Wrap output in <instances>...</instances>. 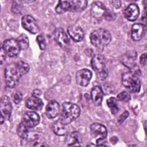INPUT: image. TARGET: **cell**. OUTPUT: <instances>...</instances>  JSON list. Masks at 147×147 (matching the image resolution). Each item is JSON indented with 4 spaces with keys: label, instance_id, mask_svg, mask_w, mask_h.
Masks as SVG:
<instances>
[{
    "label": "cell",
    "instance_id": "1",
    "mask_svg": "<svg viewBox=\"0 0 147 147\" xmlns=\"http://www.w3.org/2000/svg\"><path fill=\"white\" fill-rule=\"evenodd\" d=\"M141 71L136 65L130 68L129 71L125 72L122 76V83L130 92H138L141 88L140 76Z\"/></svg>",
    "mask_w": 147,
    "mask_h": 147
},
{
    "label": "cell",
    "instance_id": "2",
    "mask_svg": "<svg viewBox=\"0 0 147 147\" xmlns=\"http://www.w3.org/2000/svg\"><path fill=\"white\" fill-rule=\"evenodd\" d=\"M80 109L77 105L71 102L63 103L59 119L64 125H68L79 117Z\"/></svg>",
    "mask_w": 147,
    "mask_h": 147
},
{
    "label": "cell",
    "instance_id": "3",
    "mask_svg": "<svg viewBox=\"0 0 147 147\" xmlns=\"http://www.w3.org/2000/svg\"><path fill=\"white\" fill-rule=\"evenodd\" d=\"M87 6V1H60L55 10L58 14H63L66 11L80 12L84 10Z\"/></svg>",
    "mask_w": 147,
    "mask_h": 147
},
{
    "label": "cell",
    "instance_id": "4",
    "mask_svg": "<svg viewBox=\"0 0 147 147\" xmlns=\"http://www.w3.org/2000/svg\"><path fill=\"white\" fill-rule=\"evenodd\" d=\"M90 39L91 43L94 47L99 49H103L110 42L111 36L107 30L100 28L91 33Z\"/></svg>",
    "mask_w": 147,
    "mask_h": 147
},
{
    "label": "cell",
    "instance_id": "5",
    "mask_svg": "<svg viewBox=\"0 0 147 147\" xmlns=\"http://www.w3.org/2000/svg\"><path fill=\"white\" fill-rule=\"evenodd\" d=\"M21 76L16 63L8 64L5 69V79L6 84L10 88L15 87L18 83Z\"/></svg>",
    "mask_w": 147,
    "mask_h": 147
},
{
    "label": "cell",
    "instance_id": "6",
    "mask_svg": "<svg viewBox=\"0 0 147 147\" xmlns=\"http://www.w3.org/2000/svg\"><path fill=\"white\" fill-rule=\"evenodd\" d=\"M91 67L97 73L98 78L100 80L105 79L108 75L107 69L106 67V59L100 54L94 55L91 60Z\"/></svg>",
    "mask_w": 147,
    "mask_h": 147
},
{
    "label": "cell",
    "instance_id": "7",
    "mask_svg": "<svg viewBox=\"0 0 147 147\" xmlns=\"http://www.w3.org/2000/svg\"><path fill=\"white\" fill-rule=\"evenodd\" d=\"M2 49L9 57H14L19 54L21 49L16 39L10 38L3 42Z\"/></svg>",
    "mask_w": 147,
    "mask_h": 147
},
{
    "label": "cell",
    "instance_id": "8",
    "mask_svg": "<svg viewBox=\"0 0 147 147\" xmlns=\"http://www.w3.org/2000/svg\"><path fill=\"white\" fill-rule=\"evenodd\" d=\"M21 22L22 27L30 33L36 34L39 32L40 28L32 16L30 15L24 16L22 18Z\"/></svg>",
    "mask_w": 147,
    "mask_h": 147
},
{
    "label": "cell",
    "instance_id": "9",
    "mask_svg": "<svg viewBox=\"0 0 147 147\" xmlns=\"http://www.w3.org/2000/svg\"><path fill=\"white\" fill-rule=\"evenodd\" d=\"M54 38L56 42L64 49H68L69 46L70 40L63 28H59L56 29L54 33Z\"/></svg>",
    "mask_w": 147,
    "mask_h": 147
},
{
    "label": "cell",
    "instance_id": "10",
    "mask_svg": "<svg viewBox=\"0 0 147 147\" xmlns=\"http://www.w3.org/2000/svg\"><path fill=\"white\" fill-rule=\"evenodd\" d=\"M40 121V117L37 113L28 111L23 115L22 122L28 127L32 128L38 125Z\"/></svg>",
    "mask_w": 147,
    "mask_h": 147
},
{
    "label": "cell",
    "instance_id": "11",
    "mask_svg": "<svg viewBox=\"0 0 147 147\" xmlns=\"http://www.w3.org/2000/svg\"><path fill=\"white\" fill-rule=\"evenodd\" d=\"M107 9L103 3L98 1L94 2L91 7V14L95 19L101 20L104 18Z\"/></svg>",
    "mask_w": 147,
    "mask_h": 147
},
{
    "label": "cell",
    "instance_id": "12",
    "mask_svg": "<svg viewBox=\"0 0 147 147\" xmlns=\"http://www.w3.org/2000/svg\"><path fill=\"white\" fill-rule=\"evenodd\" d=\"M0 110L1 115L4 117L5 119L9 120L12 111V105L9 98L6 95L2 96L1 99Z\"/></svg>",
    "mask_w": 147,
    "mask_h": 147
},
{
    "label": "cell",
    "instance_id": "13",
    "mask_svg": "<svg viewBox=\"0 0 147 147\" xmlns=\"http://www.w3.org/2000/svg\"><path fill=\"white\" fill-rule=\"evenodd\" d=\"M92 75V72L90 70L86 68L82 69L76 72V83L82 86H87L90 83Z\"/></svg>",
    "mask_w": 147,
    "mask_h": 147
},
{
    "label": "cell",
    "instance_id": "14",
    "mask_svg": "<svg viewBox=\"0 0 147 147\" xmlns=\"http://www.w3.org/2000/svg\"><path fill=\"white\" fill-rule=\"evenodd\" d=\"M140 14V9L138 6L135 3H130L125 9L123 16L127 20L130 21H136Z\"/></svg>",
    "mask_w": 147,
    "mask_h": 147
},
{
    "label": "cell",
    "instance_id": "15",
    "mask_svg": "<svg viewBox=\"0 0 147 147\" xmlns=\"http://www.w3.org/2000/svg\"><path fill=\"white\" fill-rule=\"evenodd\" d=\"M146 31V26L143 24L137 23L132 25L131 29V36L134 41H140L144 36Z\"/></svg>",
    "mask_w": 147,
    "mask_h": 147
},
{
    "label": "cell",
    "instance_id": "16",
    "mask_svg": "<svg viewBox=\"0 0 147 147\" xmlns=\"http://www.w3.org/2000/svg\"><path fill=\"white\" fill-rule=\"evenodd\" d=\"M137 58V52L135 51H128L121 57V63L129 69L134 67Z\"/></svg>",
    "mask_w": 147,
    "mask_h": 147
},
{
    "label": "cell",
    "instance_id": "17",
    "mask_svg": "<svg viewBox=\"0 0 147 147\" xmlns=\"http://www.w3.org/2000/svg\"><path fill=\"white\" fill-rule=\"evenodd\" d=\"M90 130L92 135L98 138H106L107 135L106 127L99 123H94L90 126Z\"/></svg>",
    "mask_w": 147,
    "mask_h": 147
},
{
    "label": "cell",
    "instance_id": "18",
    "mask_svg": "<svg viewBox=\"0 0 147 147\" xmlns=\"http://www.w3.org/2000/svg\"><path fill=\"white\" fill-rule=\"evenodd\" d=\"M67 31L71 38L75 42H80L84 38V31L80 26L71 25L68 28Z\"/></svg>",
    "mask_w": 147,
    "mask_h": 147
},
{
    "label": "cell",
    "instance_id": "19",
    "mask_svg": "<svg viewBox=\"0 0 147 147\" xmlns=\"http://www.w3.org/2000/svg\"><path fill=\"white\" fill-rule=\"evenodd\" d=\"M60 112V105L56 100L49 101L45 108V114L48 118H55Z\"/></svg>",
    "mask_w": 147,
    "mask_h": 147
},
{
    "label": "cell",
    "instance_id": "20",
    "mask_svg": "<svg viewBox=\"0 0 147 147\" xmlns=\"http://www.w3.org/2000/svg\"><path fill=\"white\" fill-rule=\"evenodd\" d=\"M91 98L94 103L96 106H100L103 98V92L100 86H96L93 87L91 91Z\"/></svg>",
    "mask_w": 147,
    "mask_h": 147
},
{
    "label": "cell",
    "instance_id": "21",
    "mask_svg": "<svg viewBox=\"0 0 147 147\" xmlns=\"http://www.w3.org/2000/svg\"><path fill=\"white\" fill-rule=\"evenodd\" d=\"M26 106L28 109L31 110H40L44 106V103L38 97L32 96L27 99Z\"/></svg>",
    "mask_w": 147,
    "mask_h": 147
},
{
    "label": "cell",
    "instance_id": "22",
    "mask_svg": "<svg viewBox=\"0 0 147 147\" xmlns=\"http://www.w3.org/2000/svg\"><path fill=\"white\" fill-rule=\"evenodd\" d=\"M82 142L81 136L79 132L74 131L71 132L67 137L66 142L68 146H80Z\"/></svg>",
    "mask_w": 147,
    "mask_h": 147
},
{
    "label": "cell",
    "instance_id": "23",
    "mask_svg": "<svg viewBox=\"0 0 147 147\" xmlns=\"http://www.w3.org/2000/svg\"><path fill=\"white\" fill-rule=\"evenodd\" d=\"M52 130L56 135L60 136H64L67 133V125L63 124L60 120L59 119L53 123Z\"/></svg>",
    "mask_w": 147,
    "mask_h": 147
},
{
    "label": "cell",
    "instance_id": "24",
    "mask_svg": "<svg viewBox=\"0 0 147 147\" xmlns=\"http://www.w3.org/2000/svg\"><path fill=\"white\" fill-rule=\"evenodd\" d=\"M29 127L26 126L22 122H21L17 128V134L18 136L23 140H28L29 137Z\"/></svg>",
    "mask_w": 147,
    "mask_h": 147
},
{
    "label": "cell",
    "instance_id": "25",
    "mask_svg": "<svg viewBox=\"0 0 147 147\" xmlns=\"http://www.w3.org/2000/svg\"><path fill=\"white\" fill-rule=\"evenodd\" d=\"M17 67L21 76L27 74L29 70V65L28 63L22 60L18 61L16 63Z\"/></svg>",
    "mask_w": 147,
    "mask_h": 147
},
{
    "label": "cell",
    "instance_id": "26",
    "mask_svg": "<svg viewBox=\"0 0 147 147\" xmlns=\"http://www.w3.org/2000/svg\"><path fill=\"white\" fill-rule=\"evenodd\" d=\"M107 105L110 109L111 113L113 114H115L118 111V107L115 98L111 97L107 100Z\"/></svg>",
    "mask_w": 147,
    "mask_h": 147
},
{
    "label": "cell",
    "instance_id": "27",
    "mask_svg": "<svg viewBox=\"0 0 147 147\" xmlns=\"http://www.w3.org/2000/svg\"><path fill=\"white\" fill-rule=\"evenodd\" d=\"M21 49L25 50L29 47V39L26 34H21L17 39Z\"/></svg>",
    "mask_w": 147,
    "mask_h": 147
},
{
    "label": "cell",
    "instance_id": "28",
    "mask_svg": "<svg viewBox=\"0 0 147 147\" xmlns=\"http://www.w3.org/2000/svg\"><path fill=\"white\" fill-rule=\"evenodd\" d=\"M117 97L119 100L122 101V102H129L131 99L130 94L126 91H122V92H120L119 94H118L117 95Z\"/></svg>",
    "mask_w": 147,
    "mask_h": 147
},
{
    "label": "cell",
    "instance_id": "29",
    "mask_svg": "<svg viewBox=\"0 0 147 147\" xmlns=\"http://www.w3.org/2000/svg\"><path fill=\"white\" fill-rule=\"evenodd\" d=\"M11 98L13 99V101L16 103L18 104L19 103L22 98V94L20 91H15L11 95Z\"/></svg>",
    "mask_w": 147,
    "mask_h": 147
},
{
    "label": "cell",
    "instance_id": "30",
    "mask_svg": "<svg viewBox=\"0 0 147 147\" xmlns=\"http://www.w3.org/2000/svg\"><path fill=\"white\" fill-rule=\"evenodd\" d=\"M36 40H37V42L38 44V46H39L40 48L42 50H44L45 49L46 43H45V38L43 36V35L40 34V35L37 36Z\"/></svg>",
    "mask_w": 147,
    "mask_h": 147
},
{
    "label": "cell",
    "instance_id": "31",
    "mask_svg": "<svg viewBox=\"0 0 147 147\" xmlns=\"http://www.w3.org/2000/svg\"><path fill=\"white\" fill-rule=\"evenodd\" d=\"M129 112L127 111H125V112H123L120 116L118 118V122L121 124L127 118V117L129 116Z\"/></svg>",
    "mask_w": 147,
    "mask_h": 147
},
{
    "label": "cell",
    "instance_id": "32",
    "mask_svg": "<svg viewBox=\"0 0 147 147\" xmlns=\"http://www.w3.org/2000/svg\"><path fill=\"white\" fill-rule=\"evenodd\" d=\"M96 145L98 146H108L107 142L106 140V138H98L96 140Z\"/></svg>",
    "mask_w": 147,
    "mask_h": 147
},
{
    "label": "cell",
    "instance_id": "33",
    "mask_svg": "<svg viewBox=\"0 0 147 147\" xmlns=\"http://www.w3.org/2000/svg\"><path fill=\"white\" fill-rule=\"evenodd\" d=\"M140 62L141 64L143 66H145L146 63V53H144L141 55L140 59Z\"/></svg>",
    "mask_w": 147,
    "mask_h": 147
},
{
    "label": "cell",
    "instance_id": "34",
    "mask_svg": "<svg viewBox=\"0 0 147 147\" xmlns=\"http://www.w3.org/2000/svg\"><path fill=\"white\" fill-rule=\"evenodd\" d=\"M111 3H112L113 6L115 8H119L121 6V2L119 1H110V2Z\"/></svg>",
    "mask_w": 147,
    "mask_h": 147
},
{
    "label": "cell",
    "instance_id": "35",
    "mask_svg": "<svg viewBox=\"0 0 147 147\" xmlns=\"http://www.w3.org/2000/svg\"><path fill=\"white\" fill-rule=\"evenodd\" d=\"M41 94V92L38 89H36V90H34L33 92V96H37V97H38V96Z\"/></svg>",
    "mask_w": 147,
    "mask_h": 147
},
{
    "label": "cell",
    "instance_id": "36",
    "mask_svg": "<svg viewBox=\"0 0 147 147\" xmlns=\"http://www.w3.org/2000/svg\"><path fill=\"white\" fill-rule=\"evenodd\" d=\"M0 121H1V124H2L3 123V122L5 121V118H4V117L2 115H1V118H0Z\"/></svg>",
    "mask_w": 147,
    "mask_h": 147
}]
</instances>
